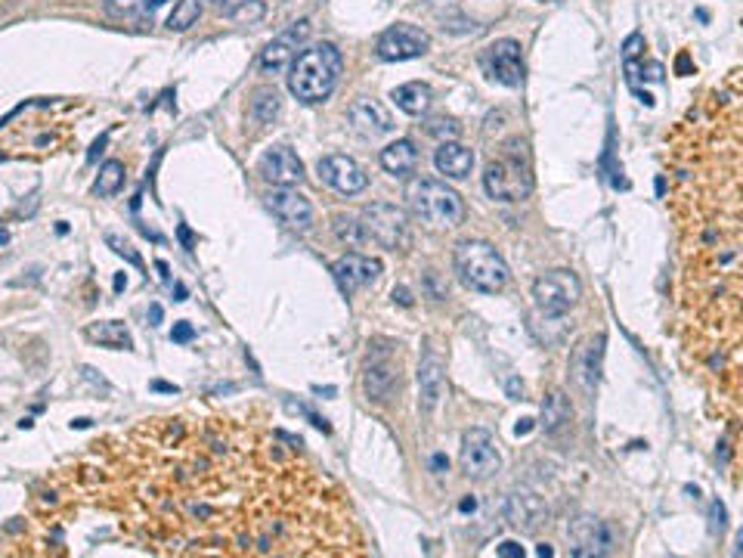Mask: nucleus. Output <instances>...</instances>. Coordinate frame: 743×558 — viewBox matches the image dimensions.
I'll return each mask as SVG.
<instances>
[{
	"mask_svg": "<svg viewBox=\"0 0 743 558\" xmlns=\"http://www.w3.org/2000/svg\"><path fill=\"white\" fill-rule=\"evenodd\" d=\"M570 418H573V407L570 400H567V394L564 391H551L542 403V428L549 431V435H558L564 425H570Z\"/></svg>",
	"mask_w": 743,
	"mask_h": 558,
	"instance_id": "cd10ccee",
	"label": "nucleus"
},
{
	"mask_svg": "<svg viewBox=\"0 0 743 558\" xmlns=\"http://www.w3.org/2000/svg\"><path fill=\"white\" fill-rule=\"evenodd\" d=\"M427 134H434V137H440L446 143V140H455L461 134V128L452 122V118H434L431 124H427Z\"/></svg>",
	"mask_w": 743,
	"mask_h": 558,
	"instance_id": "473e14b6",
	"label": "nucleus"
},
{
	"mask_svg": "<svg viewBox=\"0 0 743 558\" xmlns=\"http://www.w3.org/2000/svg\"><path fill=\"white\" fill-rule=\"evenodd\" d=\"M496 555H505V558H521L524 555V546L515 540H505L499 549H496Z\"/></svg>",
	"mask_w": 743,
	"mask_h": 558,
	"instance_id": "e433bc0d",
	"label": "nucleus"
},
{
	"mask_svg": "<svg viewBox=\"0 0 743 558\" xmlns=\"http://www.w3.org/2000/svg\"><path fill=\"white\" fill-rule=\"evenodd\" d=\"M279 109H282V103H279V94L273 87L257 90L255 100H251V115H255L261 124H273V118L279 115Z\"/></svg>",
	"mask_w": 743,
	"mask_h": 558,
	"instance_id": "c85d7f7f",
	"label": "nucleus"
},
{
	"mask_svg": "<svg viewBox=\"0 0 743 558\" xmlns=\"http://www.w3.org/2000/svg\"><path fill=\"white\" fill-rule=\"evenodd\" d=\"M583 295V285H579V276L570 274V270H549L533 283V302H536V310L542 317H564L573 304Z\"/></svg>",
	"mask_w": 743,
	"mask_h": 558,
	"instance_id": "6e6552de",
	"label": "nucleus"
},
{
	"mask_svg": "<svg viewBox=\"0 0 743 558\" xmlns=\"http://www.w3.org/2000/svg\"><path fill=\"white\" fill-rule=\"evenodd\" d=\"M211 4H214L220 13H233L236 6H242V4H245V0H211Z\"/></svg>",
	"mask_w": 743,
	"mask_h": 558,
	"instance_id": "ea45409f",
	"label": "nucleus"
},
{
	"mask_svg": "<svg viewBox=\"0 0 743 558\" xmlns=\"http://www.w3.org/2000/svg\"><path fill=\"white\" fill-rule=\"evenodd\" d=\"M416 165H418V149L412 140H397V143H390L381 149V167L388 174L403 177V174L416 171Z\"/></svg>",
	"mask_w": 743,
	"mask_h": 558,
	"instance_id": "b1692460",
	"label": "nucleus"
},
{
	"mask_svg": "<svg viewBox=\"0 0 743 558\" xmlns=\"http://www.w3.org/2000/svg\"><path fill=\"white\" fill-rule=\"evenodd\" d=\"M152 388H156V391H167V394H174V391H177L174 385H167V382H152Z\"/></svg>",
	"mask_w": 743,
	"mask_h": 558,
	"instance_id": "49530a36",
	"label": "nucleus"
},
{
	"mask_svg": "<svg viewBox=\"0 0 743 558\" xmlns=\"http://www.w3.org/2000/svg\"><path fill=\"white\" fill-rule=\"evenodd\" d=\"M335 233H338V239L347 242V246H360V242L366 239L360 220L347 218V214H338V218H335Z\"/></svg>",
	"mask_w": 743,
	"mask_h": 558,
	"instance_id": "2f4dec72",
	"label": "nucleus"
},
{
	"mask_svg": "<svg viewBox=\"0 0 743 558\" xmlns=\"http://www.w3.org/2000/svg\"><path fill=\"white\" fill-rule=\"evenodd\" d=\"M84 335H87L90 341H96V345H103V347H115V351H121V347L124 351H130L133 347V338H130L128 326L118 323V320H106V323L87 326Z\"/></svg>",
	"mask_w": 743,
	"mask_h": 558,
	"instance_id": "a878e982",
	"label": "nucleus"
},
{
	"mask_svg": "<svg viewBox=\"0 0 743 558\" xmlns=\"http://www.w3.org/2000/svg\"><path fill=\"white\" fill-rule=\"evenodd\" d=\"M570 536L577 543L573 555H611L616 549V530L598 518H577L570 527Z\"/></svg>",
	"mask_w": 743,
	"mask_h": 558,
	"instance_id": "f3484780",
	"label": "nucleus"
},
{
	"mask_svg": "<svg viewBox=\"0 0 743 558\" xmlns=\"http://www.w3.org/2000/svg\"><path fill=\"white\" fill-rule=\"evenodd\" d=\"M508 521L515 527H521L524 534H536L542 525H549V506H545L542 500L536 497V493H515V497L508 500Z\"/></svg>",
	"mask_w": 743,
	"mask_h": 558,
	"instance_id": "aec40b11",
	"label": "nucleus"
},
{
	"mask_svg": "<svg viewBox=\"0 0 743 558\" xmlns=\"http://www.w3.org/2000/svg\"><path fill=\"white\" fill-rule=\"evenodd\" d=\"M124 186V165L121 162H106L100 167V177H96L94 184V193L96 195H115L118 190Z\"/></svg>",
	"mask_w": 743,
	"mask_h": 558,
	"instance_id": "7c9ffc66",
	"label": "nucleus"
},
{
	"mask_svg": "<svg viewBox=\"0 0 743 558\" xmlns=\"http://www.w3.org/2000/svg\"><path fill=\"white\" fill-rule=\"evenodd\" d=\"M360 227H363V236L378 242L381 248L397 251L409 246V218H406L403 208L388 205V202H375V205L363 208Z\"/></svg>",
	"mask_w": 743,
	"mask_h": 558,
	"instance_id": "0eeeda50",
	"label": "nucleus"
},
{
	"mask_svg": "<svg viewBox=\"0 0 743 558\" xmlns=\"http://www.w3.org/2000/svg\"><path fill=\"white\" fill-rule=\"evenodd\" d=\"M149 320H152V326H158V323H161V307H158V304H152V307H149Z\"/></svg>",
	"mask_w": 743,
	"mask_h": 558,
	"instance_id": "37998d69",
	"label": "nucleus"
},
{
	"mask_svg": "<svg viewBox=\"0 0 743 558\" xmlns=\"http://www.w3.org/2000/svg\"><path fill=\"white\" fill-rule=\"evenodd\" d=\"M0 242H6V233H0Z\"/></svg>",
	"mask_w": 743,
	"mask_h": 558,
	"instance_id": "3c124183",
	"label": "nucleus"
},
{
	"mask_svg": "<svg viewBox=\"0 0 743 558\" xmlns=\"http://www.w3.org/2000/svg\"><path fill=\"white\" fill-rule=\"evenodd\" d=\"M229 16L239 19V22H245V19L251 22V19H261V16H264V6H261V0H245V4L236 6V10L229 13Z\"/></svg>",
	"mask_w": 743,
	"mask_h": 558,
	"instance_id": "72a5a7b5",
	"label": "nucleus"
},
{
	"mask_svg": "<svg viewBox=\"0 0 743 558\" xmlns=\"http://www.w3.org/2000/svg\"><path fill=\"white\" fill-rule=\"evenodd\" d=\"M536 555H555V549H551V546H545V543H542V546L536 549Z\"/></svg>",
	"mask_w": 743,
	"mask_h": 558,
	"instance_id": "09e8293b",
	"label": "nucleus"
},
{
	"mask_svg": "<svg viewBox=\"0 0 743 558\" xmlns=\"http://www.w3.org/2000/svg\"><path fill=\"white\" fill-rule=\"evenodd\" d=\"M394 302H399L403 307H409L412 304V295H409V289H394Z\"/></svg>",
	"mask_w": 743,
	"mask_h": 558,
	"instance_id": "79ce46f5",
	"label": "nucleus"
},
{
	"mask_svg": "<svg viewBox=\"0 0 743 558\" xmlns=\"http://www.w3.org/2000/svg\"><path fill=\"white\" fill-rule=\"evenodd\" d=\"M161 4L165 0H103V10L118 22H152Z\"/></svg>",
	"mask_w": 743,
	"mask_h": 558,
	"instance_id": "5701e85b",
	"label": "nucleus"
},
{
	"mask_svg": "<svg viewBox=\"0 0 743 558\" xmlns=\"http://www.w3.org/2000/svg\"><path fill=\"white\" fill-rule=\"evenodd\" d=\"M431 87L422 81H409V84H399L394 90V103L399 112H406V115H425L427 109H431Z\"/></svg>",
	"mask_w": 743,
	"mask_h": 558,
	"instance_id": "393cba45",
	"label": "nucleus"
},
{
	"mask_svg": "<svg viewBox=\"0 0 743 558\" xmlns=\"http://www.w3.org/2000/svg\"><path fill=\"white\" fill-rule=\"evenodd\" d=\"M192 335H195L192 326H189V323H177V326H174V332H171V338L184 345V341H192Z\"/></svg>",
	"mask_w": 743,
	"mask_h": 558,
	"instance_id": "4c0bfd02",
	"label": "nucleus"
},
{
	"mask_svg": "<svg viewBox=\"0 0 743 558\" xmlns=\"http://www.w3.org/2000/svg\"><path fill=\"white\" fill-rule=\"evenodd\" d=\"M480 66L487 72V78L505 84V87H521L524 84V50L515 38L493 40L487 50L480 53Z\"/></svg>",
	"mask_w": 743,
	"mask_h": 558,
	"instance_id": "1a4fd4ad",
	"label": "nucleus"
},
{
	"mask_svg": "<svg viewBox=\"0 0 743 558\" xmlns=\"http://www.w3.org/2000/svg\"><path fill=\"white\" fill-rule=\"evenodd\" d=\"M347 118L354 124V130H360L363 137H384L394 130V118L390 112L375 100H356L354 106L347 109Z\"/></svg>",
	"mask_w": 743,
	"mask_h": 558,
	"instance_id": "6ab92c4d",
	"label": "nucleus"
},
{
	"mask_svg": "<svg viewBox=\"0 0 743 558\" xmlns=\"http://www.w3.org/2000/svg\"><path fill=\"white\" fill-rule=\"evenodd\" d=\"M459 508H461V512H474V508H478V500H474V497L471 500H461Z\"/></svg>",
	"mask_w": 743,
	"mask_h": 558,
	"instance_id": "a18cd8bd",
	"label": "nucleus"
},
{
	"mask_svg": "<svg viewBox=\"0 0 743 558\" xmlns=\"http://www.w3.org/2000/svg\"><path fill=\"white\" fill-rule=\"evenodd\" d=\"M199 16H201V0H177L174 13L167 16V28H171V32H186V28L199 22Z\"/></svg>",
	"mask_w": 743,
	"mask_h": 558,
	"instance_id": "c756f323",
	"label": "nucleus"
},
{
	"mask_svg": "<svg viewBox=\"0 0 743 558\" xmlns=\"http://www.w3.org/2000/svg\"><path fill=\"white\" fill-rule=\"evenodd\" d=\"M508 391H511V394H515V397H517V394H524V388L517 385V379H511V382H508Z\"/></svg>",
	"mask_w": 743,
	"mask_h": 558,
	"instance_id": "de8ad7c7",
	"label": "nucleus"
},
{
	"mask_svg": "<svg viewBox=\"0 0 743 558\" xmlns=\"http://www.w3.org/2000/svg\"><path fill=\"white\" fill-rule=\"evenodd\" d=\"M332 274H335V283L341 285V292H345V295H354V292L366 289V285H372L378 276H381V261H378V257H369V255L347 251L345 257L335 261Z\"/></svg>",
	"mask_w": 743,
	"mask_h": 558,
	"instance_id": "2eb2a0df",
	"label": "nucleus"
},
{
	"mask_svg": "<svg viewBox=\"0 0 743 558\" xmlns=\"http://www.w3.org/2000/svg\"><path fill=\"white\" fill-rule=\"evenodd\" d=\"M434 165H437V171L446 174V177L461 180V177H468V174H471L474 152L468 149V146L455 143V140H446V143H440L437 152H434Z\"/></svg>",
	"mask_w": 743,
	"mask_h": 558,
	"instance_id": "412c9836",
	"label": "nucleus"
},
{
	"mask_svg": "<svg viewBox=\"0 0 743 558\" xmlns=\"http://www.w3.org/2000/svg\"><path fill=\"white\" fill-rule=\"evenodd\" d=\"M418 391H422V407L425 410L437 407L440 397H443V391H446L443 363H440V357H434V354H427V357L422 360V366H418Z\"/></svg>",
	"mask_w": 743,
	"mask_h": 558,
	"instance_id": "4be33fe9",
	"label": "nucleus"
},
{
	"mask_svg": "<svg viewBox=\"0 0 743 558\" xmlns=\"http://www.w3.org/2000/svg\"><path fill=\"white\" fill-rule=\"evenodd\" d=\"M406 205L425 227L431 230H455L465 220V202L461 195L446 186L443 180L418 177L406 186Z\"/></svg>",
	"mask_w": 743,
	"mask_h": 558,
	"instance_id": "39448f33",
	"label": "nucleus"
},
{
	"mask_svg": "<svg viewBox=\"0 0 743 558\" xmlns=\"http://www.w3.org/2000/svg\"><path fill=\"white\" fill-rule=\"evenodd\" d=\"M533 431V418H524L521 425H517V435H530Z\"/></svg>",
	"mask_w": 743,
	"mask_h": 558,
	"instance_id": "c03bdc74",
	"label": "nucleus"
},
{
	"mask_svg": "<svg viewBox=\"0 0 743 558\" xmlns=\"http://www.w3.org/2000/svg\"><path fill=\"white\" fill-rule=\"evenodd\" d=\"M539 4H558V0H539Z\"/></svg>",
	"mask_w": 743,
	"mask_h": 558,
	"instance_id": "8fccbe9b",
	"label": "nucleus"
},
{
	"mask_svg": "<svg viewBox=\"0 0 743 558\" xmlns=\"http://www.w3.org/2000/svg\"><path fill=\"white\" fill-rule=\"evenodd\" d=\"M431 469H434V472H446V469H450V459H446L443 453H434V459H431Z\"/></svg>",
	"mask_w": 743,
	"mask_h": 558,
	"instance_id": "a19ab883",
	"label": "nucleus"
},
{
	"mask_svg": "<svg viewBox=\"0 0 743 558\" xmlns=\"http://www.w3.org/2000/svg\"><path fill=\"white\" fill-rule=\"evenodd\" d=\"M319 177L341 195H356L369 186V174L350 156H326L319 158Z\"/></svg>",
	"mask_w": 743,
	"mask_h": 558,
	"instance_id": "4468645a",
	"label": "nucleus"
},
{
	"mask_svg": "<svg viewBox=\"0 0 743 558\" xmlns=\"http://www.w3.org/2000/svg\"><path fill=\"white\" fill-rule=\"evenodd\" d=\"M282 441L229 418H146L72 472L149 553L363 555L345 493Z\"/></svg>",
	"mask_w": 743,
	"mask_h": 558,
	"instance_id": "f257e3e1",
	"label": "nucleus"
},
{
	"mask_svg": "<svg viewBox=\"0 0 743 558\" xmlns=\"http://www.w3.org/2000/svg\"><path fill=\"white\" fill-rule=\"evenodd\" d=\"M455 274L461 283L483 295H496L508 285V264L489 242H461L455 248Z\"/></svg>",
	"mask_w": 743,
	"mask_h": 558,
	"instance_id": "423d86ee",
	"label": "nucleus"
},
{
	"mask_svg": "<svg viewBox=\"0 0 743 558\" xmlns=\"http://www.w3.org/2000/svg\"><path fill=\"white\" fill-rule=\"evenodd\" d=\"M363 388H366L372 400H388L397 388V373L388 363H372V366H366V375H363Z\"/></svg>",
	"mask_w": 743,
	"mask_h": 558,
	"instance_id": "bb28decb",
	"label": "nucleus"
},
{
	"mask_svg": "<svg viewBox=\"0 0 743 558\" xmlns=\"http://www.w3.org/2000/svg\"><path fill=\"white\" fill-rule=\"evenodd\" d=\"M644 53V34H629L626 44H622V62H635L638 56Z\"/></svg>",
	"mask_w": 743,
	"mask_h": 558,
	"instance_id": "f704fd0d",
	"label": "nucleus"
},
{
	"mask_svg": "<svg viewBox=\"0 0 743 558\" xmlns=\"http://www.w3.org/2000/svg\"><path fill=\"white\" fill-rule=\"evenodd\" d=\"M257 171L266 184L273 186H298L304 180V162L289 149V146H270L257 162Z\"/></svg>",
	"mask_w": 743,
	"mask_h": 558,
	"instance_id": "dca6fc26",
	"label": "nucleus"
},
{
	"mask_svg": "<svg viewBox=\"0 0 743 558\" xmlns=\"http://www.w3.org/2000/svg\"><path fill=\"white\" fill-rule=\"evenodd\" d=\"M712 530H721L725 527V506H721V502H712Z\"/></svg>",
	"mask_w": 743,
	"mask_h": 558,
	"instance_id": "58836bf2",
	"label": "nucleus"
},
{
	"mask_svg": "<svg viewBox=\"0 0 743 558\" xmlns=\"http://www.w3.org/2000/svg\"><path fill=\"white\" fill-rule=\"evenodd\" d=\"M345 56L335 44L304 47L289 66V90L300 103H322L338 87Z\"/></svg>",
	"mask_w": 743,
	"mask_h": 558,
	"instance_id": "7ed1b4c3",
	"label": "nucleus"
},
{
	"mask_svg": "<svg viewBox=\"0 0 743 558\" xmlns=\"http://www.w3.org/2000/svg\"><path fill=\"white\" fill-rule=\"evenodd\" d=\"M483 190L496 202H521L533 190L530 152L521 137H511L496 149L483 171Z\"/></svg>",
	"mask_w": 743,
	"mask_h": 558,
	"instance_id": "20e7f679",
	"label": "nucleus"
},
{
	"mask_svg": "<svg viewBox=\"0 0 743 558\" xmlns=\"http://www.w3.org/2000/svg\"><path fill=\"white\" fill-rule=\"evenodd\" d=\"M710 149L678 165L676 214L682 239L685 351L694 354L712 394L728 407V425L740 413V298H743V193L738 109L719 124Z\"/></svg>",
	"mask_w": 743,
	"mask_h": 558,
	"instance_id": "f03ea898",
	"label": "nucleus"
},
{
	"mask_svg": "<svg viewBox=\"0 0 743 558\" xmlns=\"http://www.w3.org/2000/svg\"><path fill=\"white\" fill-rule=\"evenodd\" d=\"M502 469V456L487 428H471L461 437V472L471 481H487Z\"/></svg>",
	"mask_w": 743,
	"mask_h": 558,
	"instance_id": "9d476101",
	"label": "nucleus"
},
{
	"mask_svg": "<svg viewBox=\"0 0 743 558\" xmlns=\"http://www.w3.org/2000/svg\"><path fill=\"white\" fill-rule=\"evenodd\" d=\"M106 242H109L112 248L118 251V255H124V257H128V261L133 264V267H143V257H139L137 251H133V248H130L124 239H118V236H112V233H109V236H106Z\"/></svg>",
	"mask_w": 743,
	"mask_h": 558,
	"instance_id": "c9c22d12",
	"label": "nucleus"
},
{
	"mask_svg": "<svg viewBox=\"0 0 743 558\" xmlns=\"http://www.w3.org/2000/svg\"><path fill=\"white\" fill-rule=\"evenodd\" d=\"M266 205H270V212L276 214L279 220L285 223L289 230H298V233H304V230L313 227V205L307 195H300L294 186H276L270 195H266Z\"/></svg>",
	"mask_w": 743,
	"mask_h": 558,
	"instance_id": "ddd939ff",
	"label": "nucleus"
},
{
	"mask_svg": "<svg viewBox=\"0 0 743 558\" xmlns=\"http://www.w3.org/2000/svg\"><path fill=\"white\" fill-rule=\"evenodd\" d=\"M601 360H604V335H592L573 354V375H577L579 388L592 394L601 379Z\"/></svg>",
	"mask_w": 743,
	"mask_h": 558,
	"instance_id": "a211bd4d",
	"label": "nucleus"
},
{
	"mask_svg": "<svg viewBox=\"0 0 743 558\" xmlns=\"http://www.w3.org/2000/svg\"><path fill=\"white\" fill-rule=\"evenodd\" d=\"M307 34H310V22L300 19V22H294L289 32L279 34L276 40H270V44L261 50V72L264 75L285 72V68L294 62V56L300 53V44L307 40Z\"/></svg>",
	"mask_w": 743,
	"mask_h": 558,
	"instance_id": "f8f14e48",
	"label": "nucleus"
},
{
	"mask_svg": "<svg viewBox=\"0 0 743 558\" xmlns=\"http://www.w3.org/2000/svg\"><path fill=\"white\" fill-rule=\"evenodd\" d=\"M427 47H431V38H427L425 28L409 25V22H397L378 38L375 50L384 62H406V59L425 56Z\"/></svg>",
	"mask_w": 743,
	"mask_h": 558,
	"instance_id": "9b49d317",
	"label": "nucleus"
}]
</instances>
